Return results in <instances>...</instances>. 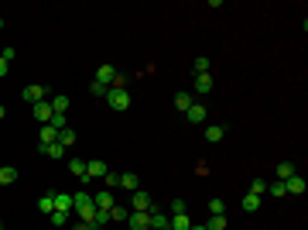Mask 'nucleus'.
<instances>
[{"mask_svg": "<svg viewBox=\"0 0 308 230\" xmlns=\"http://www.w3.org/2000/svg\"><path fill=\"white\" fill-rule=\"evenodd\" d=\"M68 220H72V213H52V223H55V227H68Z\"/></svg>", "mask_w": 308, "mask_h": 230, "instance_id": "nucleus-35", "label": "nucleus"}, {"mask_svg": "<svg viewBox=\"0 0 308 230\" xmlns=\"http://www.w3.org/2000/svg\"><path fill=\"white\" fill-rule=\"evenodd\" d=\"M7 72H11V62H4V58H0V79H4Z\"/></svg>", "mask_w": 308, "mask_h": 230, "instance_id": "nucleus-40", "label": "nucleus"}, {"mask_svg": "<svg viewBox=\"0 0 308 230\" xmlns=\"http://www.w3.org/2000/svg\"><path fill=\"white\" fill-rule=\"evenodd\" d=\"M205 230H226V213H223V217H209Z\"/></svg>", "mask_w": 308, "mask_h": 230, "instance_id": "nucleus-31", "label": "nucleus"}, {"mask_svg": "<svg viewBox=\"0 0 308 230\" xmlns=\"http://www.w3.org/2000/svg\"><path fill=\"white\" fill-rule=\"evenodd\" d=\"M0 227H4V223H0Z\"/></svg>", "mask_w": 308, "mask_h": 230, "instance_id": "nucleus-45", "label": "nucleus"}, {"mask_svg": "<svg viewBox=\"0 0 308 230\" xmlns=\"http://www.w3.org/2000/svg\"><path fill=\"white\" fill-rule=\"evenodd\" d=\"M240 206H243V213H257V210L264 206V199H260V196H253V193H247V196H243V203H240Z\"/></svg>", "mask_w": 308, "mask_h": 230, "instance_id": "nucleus-14", "label": "nucleus"}, {"mask_svg": "<svg viewBox=\"0 0 308 230\" xmlns=\"http://www.w3.org/2000/svg\"><path fill=\"white\" fill-rule=\"evenodd\" d=\"M0 58H4V62H14V58H17V48H4Z\"/></svg>", "mask_w": 308, "mask_h": 230, "instance_id": "nucleus-39", "label": "nucleus"}, {"mask_svg": "<svg viewBox=\"0 0 308 230\" xmlns=\"http://www.w3.org/2000/svg\"><path fill=\"white\" fill-rule=\"evenodd\" d=\"M113 203H116V199H113V193H110V189H103V193L92 196V206H96V210H106V213L113 210Z\"/></svg>", "mask_w": 308, "mask_h": 230, "instance_id": "nucleus-7", "label": "nucleus"}, {"mask_svg": "<svg viewBox=\"0 0 308 230\" xmlns=\"http://www.w3.org/2000/svg\"><path fill=\"white\" fill-rule=\"evenodd\" d=\"M31 114H34V120H41V124H48V120H52V103H34L31 107Z\"/></svg>", "mask_w": 308, "mask_h": 230, "instance_id": "nucleus-12", "label": "nucleus"}, {"mask_svg": "<svg viewBox=\"0 0 308 230\" xmlns=\"http://www.w3.org/2000/svg\"><path fill=\"white\" fill-rule=\"evenodd\" d=\"M223 138H226V127H219V124L205 127V141H209V144H219Z\"/></svg>", "mask_w": 308, "mask_h": 230, "instance_id": "nucleus-17", "label": "nucleus"}, {"mask_svg": "<svg viewBox=\"0 0 308 230\" xmlns=\"http://www.w3.org/2000/svg\"><path fill=\"white\" fill-rule=\"evenodd\" d=\"M72 230H92V223H86V220H79V223H76V227Z\"/></svg>", "mask_w": 308, "mask_h": 230, "instance_id": "nucleus-41", "label": "nucleus"}, {"mask_svg": "<svg viewBox=\"0 0 308 230\" xmlns=\"http://www.w3.org/2000/svg\"><path fill=\"white\" fill-rule=\"evenodd\" d=\"M103 185H106V189H110V193H113V185H120V175L106 172V175H103Z\"/></svg>", "mask_w": 308, "mask_h": 230, "instance_id": "nucleus-38", "label": "nucleus"}, {"mask_svg": "<svg viewBox=\"0 0 308 230\" xmlns=\"http://www.w3.org/2000/svg\"><path fill=\"white\" fill-rule=\"evenodd\" d=\"M89 93H92V96H103V100H106L110 86H103V82H96V79H92V82H89Z\"/></svg>", "mask_w": 308, "mask_h": 230, "instance_id": "nucleus-34", "label": "nucleus"}, {"mask_svg": "<svg viewBox=\"0 0 308 230\" xmlns=\"http://www.w3.org/2000/svg\"><path fill=\"white\" fill-rule=\"evenodd\" d=\"M58 144H62V148H72V144H76V131H72V127L58 131Z\"/></svg>", "mask_w": 308, "mask_h": 230, "instance_id": "nucleus-24", "label": "nucleus"}, {"mask_svg": "<svg viewBox=\"0 0 308 230\" xmlns=\"http://www.w3.org/2000/svg\"><path fill=\"white\" fill-rule=\"evenodd\" d=\"M0 230H4V227H0Z\"/></svg>", "mask_w": 308, "mask_h": 230, "instance_id": "nucleus-46", "label": "nucleus"}, {"mask_svg": "<svg viewBox=\"0 0 308 230\" xmlns=\"http://www.w3.org/2000/svg\"><path fill=\"white\" fill-rule=\"evenodd\" d=\"M48 124L55 127V131H65V127H68V117L65 114H52V120H48Z\"/></svg>", "mask_w": 308, "mask_h": 230, "instance_id": "nucleus-32", "label": "nucleus"}, {"mask_svg": "<svg viewBox=\"0 0 308 230\" xmlns=\"http://www.w3.org/2000/svg\"><path fill=\"white\" fill-rule=\"evenodd\" d=\"M127 217H130V210L120 206V203H113V210H110V220H116V223H127Z\"/></svg>", "mask_w": 308, "mask_h": 230, "instance_id": "nucleus-25", "label": "nucleus"}, {"mask_svg": "<svg viewBox=\"0 0 308 230\" xmlns=\"http://www.w3.org/2000/svg\"><path fill=\"white\" fill-rule=\"evenodd\" d=\"M192 230H205V223H202V227H195V223H192Z\"/></svg>", "mask_w": 308, "mask_h": 230, "instance_id": "nucleus-43", "label": "nucleus"}, {"mask_svg": "<svg viewBox=\"0 0 308 230\" xmlns=\"http://www.w3.org/2000/svg\"><path fill=\"white\" fill-rule=\"evenodd\" d=\"M130 210H134V213H148V210H151V196L144 193V189L130 193Z\"/></svg>", "mask_w": 308, "mask_h": 230, "instance_id": "nucleus-4", "label": "nucleus"}, {"mask_svg": "<svg viewBox=\"0 0 308 230\" xmlns=\"http://www.w3.org/2000/svg\"><path fill=\"white\" fill-rule=\"evenodd\" d=\"M209 213H212V217H223V213H226V203H223V199H209Z\"/></svg>", "mask_w": 308, "mask_h": 230, "instance_id": "nucleus-33", "label": "nucleus"}, {"mask_svg": "<svg viewBox=\"0 0 308 230\" xmlns=\"http://www.w3.org/2000/svg\"><path fill=\"white\" fill-rule=\"evenodd\" d=\"M96 82L113 86V82H116V69H113V66H100V69H96Z\"/></svg>", "mask_w": 308, "mask_h": 230, "instance_id": "nucleus-9", "label": "nucleus"}, {"mask_svg": "<svg viewBox=\"0 0 308 230\" xmlns=\"http://www.w3.org/2000/svg\"><path fill=\"white\" fill-rule=\"evenodd\" d=\"M21 96H24V103H45V100H52L55 96V90L52 86H24L21 90Z\"/></svg>", "mask_w": 308, "mask_h": 230, "instance_id": "nucleus-2", "label": "nucleus"}, {"mask_svg": "<svg viewBox=\"0 0 308 230\" xmlns=\"http://www.w3.org/2000/svg\"><path fill=\"white\" fill-rule=\"evenodd\" d=\"M92 230H100V227H106V223H110V213H106V210H96V213H92Z\"/></svg>", "mask_w": 308, "mask_h": 230, "instance_id": "nucleus-26", "label": "nucleus"}, {"mask_svg": "<svg viewBox=\"0 0 308 230\" xmlns=\"http://www.w3.org/2000/svg\"><path fill=\"white\" fill-rule=\"evenodd\" d=\"M120 185H124L127 193H137V189H140V179H137L134 172H124L120 175Z\"/></svg>", "mask_w": 308, "mask_h": 230, "instance_id": "nucleus-20", "label": "nucleus"}, {"mask_svg": "<svg viewBox=\"0 0 308 230\" xmlns=\"http://www.w3.org/2000/svg\"><path fill=\"white\" fill-rule=\"evenodd\" d=\"M285 189H288V193H295V196H301V193H305V189H308V182H305V179H301V175H291V179H288V182H285Z\"/></svg>", "mask_w": 308, "mask_h": 230, "instance_id": "nucleus-13", "label": "nucleus"}, {"mask_svg": "<svg viewBox=\"0 0 308 230\" xmlns=\"http://www.w3.org/2000/svg\"><path fill=\"white\" fill-rule=\"evenodd\" d=\"M267 193H271L274 199H285L288 189H285V182H277V179H274V182H267Z\"/></svg>", "mask_w": 308, "mask_h": 230, "instance_id": "nucleus-28", "label": "nucleus"}, {"mask_svg": "<svg viewBox=\"0 0 308 230\" xmlns=\"http://www.w3.org/2000/svg\"><path fill=\"white\" fill-rule=\"evenodd\" d=\"M250 193L253 196H264V193H267V182H264V179H253V182H250Z\"/></svg>", "mask_w": 308, "mask_h": 230, "instance_id": "nucleus-37", "label": "nucleus"}, {"mask_svg": "<svg viewBox=\"0 0 308 230\" xmlns=\"http://www.w3.org/2000/svg\"><path fill=\"white\" fill-rule=\"evenodd\" d=\"M209 90H212V76L205 72V76H199V79H195V93H209Z\"/></svg>", "mask_w": 308, "mask_h": 230, "instance_id": "nucleus-30", "label": "nucleus"}, {"mask_svg": "<svg viewBox=\"0 0 308 230\" xmlns=\"http://www.w3.org/2000/svg\"><path fill=\"white\" fill-rule=\"evenodd\" d=\"M291 175H295V165H291V161H281V165L274 169V179H277V182H288Z\"/></svg>", "mask_w": 308, "mask_h": 230, "instance_id": "nucleus-16", "label": "nucleus"}, {"mask_svg": "<svg viewBox=\"0 0 308 230\" xmlns=\"http://www.w3.org/2000/svg\"><path fill=\"white\" fill-rule=\"evenodd\" d=\"M11 182H17V169L14 165H4L0 169V185H11Z\"/></svg>", "mask_w": 308, "mask_h": 230, "instance_id": "nucleus-23", "label": "nucleus"}, {"mask_svg": "<svg viewBox=\"0 0 308 230\" xmlns=\"http://www.w3.org/2000/svg\"><path fill=\"white\" fill-rule=\"evenodd\" d=\"M41 155H48V158H65V148H62V144H58V141H55V144H41Z\"/></svg>", "mask_w": 308, "mask_h": 230, "instance_id": "nucleus-21", "label": "nucleus"}, {"mask_svg": "<svg viewBox=\"0 0 308 230\" xmlns=\"http://www.w3.org/2000/svg\"><path fill=\"white\" fill-rule=\"evenodd\" d=\"M209 66H212V62H209L205 55H199V58H195V72H199V76H205V72H209Z\"/></svg>", "mask_w": 308, "mask_h": 230, "instance_id": "nucleus-36", "label": "nucleus"}, {"mask_svg": "<svg viewBox=\"0 0 308 230\" xmlns=\"http://www.w3.org/2000/svg\"><path fill=\"white\" fill-rule=\"evenodd\" d=\"M0 28H4V17H0Z\"/></svg>", "mask_w": 308, "mask_h": 230, "instance_id": "nucleus-44", "label": "nucleus"}, {"mask_svg": "<svg viewBox=\"0 0 308 230\" xmlns=\"http://www.w3.org/2000/svg\"><path fill=\"white\" fill-rule=\"evenodd\" d=\"M48 103H52V114H68V103H72V100H68L65 93H55Z\"/></svg>", "mask_w": 308, "mask_h": 230, "instance_id": "nucleus-10", "label": "nucleus"}, {"mask_svg": "<svg viewBox=\"0 0 308 230\" xmlns=\"http://www.w3.org/2000/svg\"><path fill=\"white\" fill-rule=\"evenodd\" d=\"M127 230H151V213H134V210H130Z\"/></svg>", "mask_w": 308, "mask_h": 230, "instance_id": "nucleus-5", "label": "nucleus"}, {"mask_svg": "<svg viewBox=\"0 0 308 230\" xmlns=\"http://www.w3.org/2000/svg\"><path fill=\"white\" fill-rule=\"evenodd\" d=\"M68 175H76V179L86 185V182H89V175H86V161H82V158H68Z\"/></svg>", "mask_w": 308, "mask_h": 230, "instance_id": "nucleus-8", "label": "nucleus"}, {"mask_svg": "<svg viewBox=\"0 0 308 230\" xmlns=\"http://www.w3.org/2000/svg\"><path fill=\"white\" fill-rule=\"evenodd\" d=\"M175 107H178V110H188V107H192V93H175Z\"/></svg>", "mask_w": 308, "mask_h": 230, "instance_id": "nucleus-29", "label": "nucleus"}, {"mask_svg": "<svg viewBox=\"0 0 308 230\" xmlns=\"http://www.w3.org/2000/svg\"><path fill=\"white\" fill-rule=\"evenodd\" d=\"M38 210H41L45 217H52V213H55V193H45V196H41V199H38Z\"/></svg>", "mask_w": 308, "mask_h": 230, "instance_id": "nucleus-19", "label": "nucleus"}, {"mask_svg": "<svg viewBox=\"0 0 308 230\" xmlns=\"http://www.w3.org/2000/svg\"><path fill=\"white\" fill-rule=\"evenodd\" d=\"M38 141H41V144H55L58 141V131L52 124H41V131H38Z\"/></svg>", "mask_w": 308, "mask_h": 230, "instance_id": "nucleus-15", "label": "nucleus"}, {"mask_svg": "<svg viewBox=\"0 0 308 230\" xmlns=\"http://www.w3.org/2000/svg\"><path fill=\"white\" fill-rule=\"evenodd\" d=\"M106 100H110V107H113V110H127V107H130V93L120 90V86H110Z\"/></svg>", "mask_w": 308, "mask_h": 230, "instance_id": "nucleus-3", "label": "nucleus"}, {"mask_svg": "<svg viewBox=\"0 0 308 230\" xmlns=\"http://www.w3.org/2000/svg\"><path fill=\"white\" fill-rule=\"evenodd\" d=\"M4 114H7V110H4V103H0V120H4Z\"/></svg>", "mask_w": 308, "mask_h": 230, "instance_id": "nucleus-42", "label": "nucleus"}, {"mask_svg": "<svg viewBox=\"0 0 308 230\" xmlns=\"http://www.w3.org/2000/svg\"><path fill=\"white\" fill-rule=\"evenodd\" d=\"M72 213H79V220H86V223H89L92 213H96V206H92V196H89V193H76V196H72Z\"/></svg>", "mask_w": 308, "mask_h": 230, "instance_id": "nucleus-1", "label": "nucleus"}, {"mask_svg": "<svg viewBox=\"0 0 308 230\" xmlns=\"http://www.w3.org/2000/svg\"><path fill=\"white\" fill-rule=\"evenodd\" d=\"M55 210L58 213H72V193H55Z\"/></svg>", "mask_w": 308, "mask_h": 230, "instance_id": "nucleus-18", "label": "nucleus"}, {"mask_svg": "<svg viewBox=\"0 0 308 230\" xmlns=\"http://www.w3.org/2000/svg\"><path fill=\"white\" fill-rule=\"evenodd\" d=\"M151 230H154V227H151Z\"/></svg>", "mask_w": 308, "mask_h": 230, "instance_id": "nucleus-47", "label": "nucleus"}, {"mask_svg": "<svg viewBox=\"0 0 308 230\" xmlns=\"http://www.w3.org/2000/svg\"><path fill=\"white\" fill-rule=\"evenodd\" d=\"M205 117H209V110H205L202 103H192L185 110V120H188V124H205Z\"/></svg>", "mask_w": 308, "mask_h": 230, "instance_id": "nucleus-6", "label": "nucleus"}, {"mask_svg": "<svg viewBox=\"0 0 308 230\" xmlns=\"http://www.w3.org/2000/svg\"><path fill=\"white\" fill-rule=\"evenodd\" d=\"M171 230H192V217H188V213H178V217H171Z\"/></svg>", "mask_w": 308, "mask_h": 230, "instance_id": "nucleus-22", "label": "nucleus"}, {"mask_svg": "<svg viewBox=\"0 0 308 230\" xmlns=\"http://www.w3.org/2000/svg\"><path fill=\"white\" fill-rule=\"evenodd\" d=\"M110 172V169H106V161H86V175H89V179H103V175Z\"/></svg>", "mask_w": 308, "mask_h": 230, "instance_id": "nucleus-11", "label": "nucleus"}, {"mask_svg": "<svg viewBox=\"0 0 308 230\" xmlns=\"http://www.w3.org/2000/svg\"><path fill=\"white\" fill-rule=\"evenodd\" d=\"M178 213H188V203H185V199H171L168 203V217H178Z\"/></svg>", "mask_w": 308, "mask_h": 230, "instance_id": "nucleus-27", "label": "nucleus"}]
</instances>
